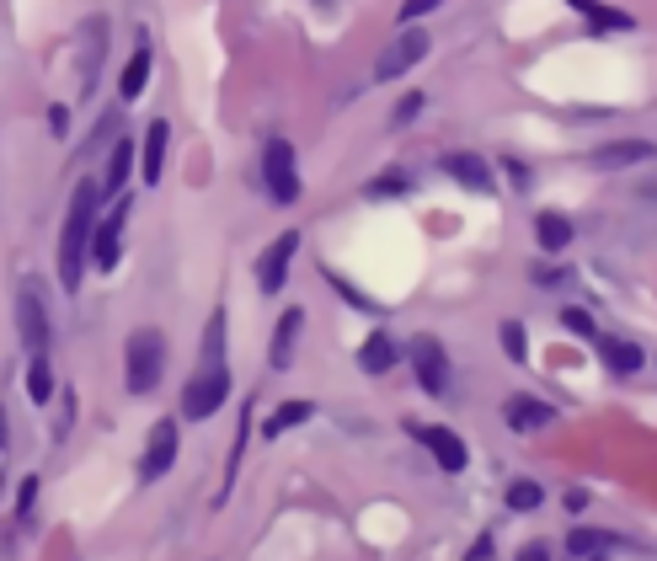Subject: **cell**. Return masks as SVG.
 <instances>
[{
  "label": "cell",
  "instance_id": "cell-24",
  "mask_svg": "<svg viewBox=\"0 0 657 561\" xmlns=\"http://www.w3.org/2000/svg\"><path fill=\"white\" fill-rule=\"evenodd\" d=\"M310 417H316V407H310V401H284V407H278L273 417H268V439H278V433H289V428H300V423H310Z\"/></svg>",
  "mask_w": 657,
  "mask_h": 561
},
{
  "label": "cell",
  "instance_id": "cell-36",
  "mask_svg": "<svg viewBox=\"0 0 657 561\" xmlns=\"http://www.w3.org/2000/svg\"><path fill=\"white\" fill-rule=\"evenodd\" d=\"M49 123H54V134H70V113H65V107H49Z\"/></svg>",
  "mask_w": 657,
  "mask_h": 561
},
{
  "label": "cell",
  "instance_id": "cell-17",
  "mask_svg": "<svg viewBox=\"0 0 657 561\" xmlns=\"http://www.w3.org/2000/svg\"><path fill=\"white\" fill-rule=\"evenodd\" d=\"M102 33H107L102 17H86V22H81V91L97 86V70H102Z\"/></svg>",
  "mask_w": 657,
  "mask_h": 561
},
{
  "label": "cell",
  "instance_id": "cell-35",
  "mask_svg": "<svg viewBox=\"0 0 657 561\" xmlns=\"http://www.w3.org/2000/svg\"><path fill=\"white\" fill-rule=\"evenodd\" d=\"M465 561H492V535H481V540L471 545V556H465Z\"/></svg>",
  "mask_w": 657,
  "mask_h": 561
},
{
  "label": "cell",
  "instance_id": "cell-4",
  "mask_svg": "<svg viewBox=\"0 0 657 561\" xmlns=\"http://www.w3.org/2000/svg\"><path fill=\"white\" fill-rule=\"evenodd\" d=\"M428 49H433V38L422 33V27H406V33H396V38L380 49V59H374V81H401L412 65L428 59Z\"/></svg>",
  "mask_w": 657,
  "mask_h": 561
},
{
  "label": "cell",
  "instance_id": "cell-20",
  "mask_svg": "<svg viewBox=\"0 0 657 561\" xmlns=\"http://www.w3.org/2000/svg\"><path fill=\"white\" fill-rule=\"evenodd\" d=\"M305 326V310H284V321L273 326V348H268V364L273 369H289L294 364V337Z\"/></svg>",
  "mask_w": 657,
  "mask_h": 561
},
{
  "label": "cell",
  "instance_id": "cell-23",
  "mask_svg": "<svg viewBox=\"0 0 657 561\" xmlns=\"http://www.w3.org/2000/svg\"><path fill=\"white\" fill-rule=\"evenodd\" d=\"M567 6L583 11V17L599 27V33H609V27H615V33H631V27H636L631 17H625V11H609V6H599V0H567Z\"/></svg>",
  "mask_w": 657,
  "mask_h": 561
},
{
  "label": "cell",
  "instance_id": "cell-13",
  "mask_svg": "<svg viewBox=\"0 0 657 561\" xmlns=\"http://www.w3.org/2000/svg\"><path fill=\"white\" fill-rule=\"evenodd\" d=\"M503 417H508L513 433H540V428L556 423V407H545V401H535V396H508Z\"/></svg>",
  "mask_w": 657,
  "mask_h": 561
},
{
  "label": "cell",
  "instance_id": "cell-32",
  "mask_svg": "<svg viewBox=\"0 0 657 561\" xmlns=\"http://www.w3.org/2000/svg\"><path fill=\"white\" fill-rule=\"evenodd\" d=\"M561 326H567V332H577V337H599V326H593V316H588V310H577V305H567V310H561Z\"/></svg>",
  "mask_w": 657,
  "mask_h": 561
},
{
  "label": "cell",
  "instance_id": "cell-19",
  "mask_svg": "<svg viewBox=\"0 0 657 561\" xmlns=\"http://www.w3.org/2000/svg\"><path fill=\"white\" fill-rule=\"evenodd\" d=\"M593 348H599V358H604L615 374H636L641 364H647V353H641L636 342H625V337H604V332H599V337H593Z\"/></svg>",
  "mask_w": 657,
  "mask_h": 561
},
{
  "label": "cell",
  "instance_id": "cell-9",
  "mask_svg": "<svg viewBox=\"0 0 657 561\" xmlns=\"http://www.w3.org/2000/svg\"><path fill=\"white\" fill-rule=\"evenodd\" d=\"M123 220H129V198H118L113 214H97V230H91V268L113 273L118 246H123Z\"/></svg>",
  "mask_w": 657,
  "mask_h": 561
},
{
  "label": "cell",
  "instance_id": "cell-10",
  "mask_svg": "<svg viewBox=\"0 0 657 561\" xmlns=\"http://www.w3.org/2000/svg\"><path fill=\"white\" fill-rule=\"evenodd\" d=\"M171 465H177V423H155V433H150V444H145V460H139V481H161Z\"/></svg>",
  "mask_w": 657,
  "mask_h": 561
},
{
  "label": "cell",
  "instance_id": "cell-26",
  "mask_svg": "<svg viewBox=\"0 0 657 561\" xmlns=\"http://www.w3.org/2000/svg\"><path fill=\"white\" fill-rule=\"evenodd\" d=\"M129 171H134V145H129V139H118L113 155H107V177H102V187H107V193H118V187L129 182Z\"/></svg>",
  "mask_w": 657,
  "mask_h": 561
},
{
  "label": "cell",
  "instance_id": "cell-31",
  "mask_svg": "<svg viewBox=\"0 0 657 561\" xmlns=\"http://www.w3.org/2000/svg\"><path fill=\"white\" fill-rule=\"evenodd\" d=\"M422 113V91H406V97L390 107V129H406V123H412Z\"/></svg>",
  "mask_w": 657,
  "mask_h": 561
},
{
  "label": "cell",
  "instance_id": "cell-2",
  "mask_svg": "<svg viewBox=\"0 0 657 561\" xmlns=\"http://www.w3.org/2000/svg\"><path fill=\"white\" fill-rule=\"evenodd\" d=\"M161 369H166V337L139 326L123 342V380H129V396H150L161 385Z\"/></svg>",
  "mask_w": 657,
  "mask_h": 561
},
{
  "label": "cell",
  "instance_id": "cell-15",
  "mask_svg": "<svg viewBox=\"0 0 657 561\" xmlns=\"http://www.w3.org/2000/svg\"><path fill=\"white\" fill-rule=\"evenodd\" d=\"M444 171L460 187H471V193H492V166L481 161V155H471V150H449L444 155Z\"/></svg>",
  "mask_w": 657,
  "mask_h": 561
},
{
  "label": "cell",
  "instance_id": "cell-21",
  "mask_svg": "<svg viewBox=\"0 0 657 561\" xmlns=\"http://www.w3.org/2000/svg\"><path fill=\"white\" fill-rule=\"evenodd\" d=\"M535 241H540V252H567L572 246V220L567 214H535Z\"/></svg>",
  "mask_w": 657,
  "mask_h": 561
},
{
  "label": "cell",
  "instance_id": "cell-28",
  "mask_svg": "<svg viewBox=\"0 0 657 561\" xmlns=\"http://www.w3.org/2000/svg\"><path fill=\"white\" fill-rule=\"evenodd\" d=\"M545 503V487L540 481H508V508L513 513H535Z\"/></svg>",
  "mask_w": 657,
  "mask_h": 561
},
{
  "label": "cell",
  "instance_id": "cell-27",
  "mask_svg": "<svg viewBox=\"0 0 657 561\" xmlns=\"http://www.w3.org/2000/svg\"><path fill=\"white\" fill-rule=\"evenodd\" d=\"M225 364V310L209 316V332H203V369Z\"/></svg>",
  "mask_w": 657,
  "mask_h": 561
},
{
  "label": "cell",
  "instance_id": "cell-25",
  "mask_svg": "<svg viewBox=\"0 0 657 561\" xmlns=\"http://www.w3.org/2000/svg\"><path fill=\"white\" fill-rule=\"evenodd\" d=\"M27 396H33L38 407L54 396V369H49V353H33V358H27Z\"/></svg>",
  "mask_w": 657,
  "mask_h": 561
},
{
  "label": "cell",
  "instance_id": "cell-29",
  "mask_svg": "<svg viewBox=\"0 0 657 561\" xmlns=\"http://www.w3.org/2000/svg\"><path fill=\"white\" fill-rule=\"evenodd\" d=\"M406 187H412V177H406V171H390V177H374L364 193L369 198H396V193H406Z\"/></svg>",
  "mask_w": 657,
  "mask_h": 561
},
{
  "label": "cell",
  "instance_id": "cell-37",
  "mask_svg": "<svg viewBox=\"0 0 657 561\" xmlns=\"http://www.w3.org/2000/svg\"><path fill=\"white\" fill-rule=\"evenodd\" d=\"M519 561H551V551H545V545H524Z\"/></svg>",
  "mask_w": 657,
  "mask_h": 561
},
{
  "label": "cell",
  "instance_id": "cell-5",
  "mask_svg": "<svg viewBox=\"0 0 657 561\" xmlns=\"http://www.w3.org/2000/svg\"><path fill=\"white\" fill-rule=\"evenodd\" d=\"M406 433H412L417 444H428V455L438 460V471L460 476L465 465H471V449H465V439L455 428H438V423H406Z\"/></svg>",
  "mask_w": 657,
  "mask_h": 561
},
{
  "label": "cell",
  "instance_id": "cell-1",
  "mask_svg": "<svg viewBox=\"0 0 657 561\" xmlns=\"http://www.w3.org/2000/svg\"><path fill=\"white\" fill-rule=\"evenodd\" d=\"M97 214H102V187L97 182H75L65 230H59V284H65L70 294L81 289V278L91 268V230H97Z\"/></svg>",
  "mask_w": 657,
  "mask_h": 561
},
{
  "label": "cell",
  "instance_id": "cell-34",
  "mask_svg": "<svg viewBox=\"0 0 657 561\" xmlns=\"http://www.w3.org/2000/svg\"><path fill=\"white\" fill-rule=\"evenodd\" d=\"M33 497H38V476H27V481H22V492H17V508H22V519L33 513Z\"/></svg>",
  "mask_w": 657,
  "mask_h": 561
},
{
  "label": "cell",
  "instance_id": "cell-33",
  "mask_svg": "<svg viewBox=\"0 0 657 561\" xmlns=\"http://www.w3.org/2000/svg\"><path fill=\"white\" fill-rule=\"evenodd\" d=\"M438 6H444V0H401V22L412 27L417 17H428V11H438Z\"/></svg>",
  "mask_w": 657,
  "mask_h": 561
},
{
  "label": "cell",
  "instance_id": "cell-8",
  "mask_svg": "<svg viewBox=\"0 0 657 561\" xmlns=\"http://www.w3.org/2000/svg\"><path fill=\"white\" fill-rule=\"evenodd\" d=\"M294 252H300V230H284V236L268 241V252L257 257V289L262 294H284V278H289Z\"/></svg>",
  "mask_w": 657,
  "mask_h": 561
},
{
  "label": "cell",
  "instance_id": "cell-7",
  "mask_svg": "<svg viewBox=\"0 0 657 561\" xmlns=\"http://www.w3.org/2000/svg\"><path fill=\"white\" fill-rule=\"evenodd\" d=\"M412 374H417V385L428 396H449V353H444V342L438 337H412Z\"/></svg>",
  "mask_w": 657,
  "mask_h": 561
},
{
  "label": "cell",
  "instance_id": "cell-14",
  "mask_svg": "<svg viewBox=\"0 0 657 561\" xmlns=\"http://www.w3.org/2000/svg\"><path fill=\"white\" fill-rule=\"evenodd\" d=\"M166 145H171V123H166V118L145 123V145H139V177H145V182H161Z\"/></svg>",
  "mask_w": 657,
  "mask_h": 561
},
{
  "label": "cell",
  "instance_id": "cell-18",
  "mask_svg": "<svg viewBox=\"0 0 657 561\" xmlns=\"http://www.w3.org/2000/svg\"><path fill=\"white\" fill-rule=\"evenodd\" d=\"M396 358H401L396 337H390V332H369L364 348H358V369H364V374H390V369H396Z\"/></svg>",
  "mask_w": 657,
  "mask_h": 561
},
{
  "label": "cell",
  "instance_id": "cell-6",
  "mask_svg": "<svg viewBox=\"0 0 657 561\" xmlns=\"http://www.w3.org/2000/svg\"><path fill=\"white\" fill-rule=\"evenodd\" d=\"M262 182H268V193L278 204H294V198H300V171H294L289 139H268V150H262Z\"/></svg>",
  "mask_w": 657,
  "mask_h": 561
},
{
  "label": "cell",
  "instance_id": "cell-22",
  "mask_svg": "<svg viewBox=\"0 0 657 561\" xmlns=\"http://www.w3.org/2000/svg\"><path fill=\"white\" fill-rule=\"evenodd\" d=\"M615 535H609V529H583L577 524L572 535H567V556H577V561H593V556H604V551H615Z\"/></svg>",
  "mask_w": 657,
  "mask_h": 561
},
{
  "label": "cell",
  "instance_id": "cell-30",
  "mask_svg": "<svg viewBox=\"0 0 657 561\" xmlns=\"http://www.w3.org/2000/svg\"><path fill=\"white\" fill-rule=\"evenodd\" d=\"M503 353L513 358V364H524V358H529V342H524V326L519 321H503Z\"/></svg>",
  "mask_w": 657,
  "mask_h": 561
},
{
  "label": "cell",
  "instance_id": "cell-16",
  "mask_svg": "<svg viewBox=\"0 0 657 561\" xmlns=\"http://www.w3.org/2000/svg\"><path fill=\"white\" fill-rule=\"evenodd\" d=\"M145 86H150V38L139 33L129 65H123V75H118V97L123 102H139V97H145Z\"/></svg>",
  "mask_w": 657,
  "mask_h": 561
},
{
  "label": "cell",
  "instance_id": "cell-11",
  "mask_svg": "<svg viewBox=\"0 0 657 561\" xmlns=\"http://www.w3.org/2000/svg\"><path fill=\"white\" fill-rule=\"evenodd\" d=\"M17 332L27 342V353H49V310H43L38 289L17 294Z\"/></svg>",
  "mask_w": 657,
  "mask_h": 561
},
{
  "label": "cell",
  "instance_id": "cell-3",
  "mask_svg": "<svg viewBox=\"0 0 657 561\" xmlns=\"http://www.w3.org/2000/svg\"><path fill=\"white\" fill-rule=\"evenodd\" d=\"M230 369L214 364V369H193V380L182 385V417H193V423H203V417H214L219 407L230 401Z\"/></svg>",
  "mask_w": 657,
  "mask_h": 561
},
{
  "label": "cell",
  "instance_id": "cell-12",
  "mask_svg": "<svg viewBox=\"0 0 657 561\" xmlns=\"http://www.w3.org/2000/svg\"><path fill=\"white\" fill-rule=\"evenodd\" d=\"M657 145L652 139H615V145H599L588 155L593 171H620V166H641V161H652Z\"/></svg>",
  "mask_w": 657,
  "mask_h": 561
}]
</instances>
